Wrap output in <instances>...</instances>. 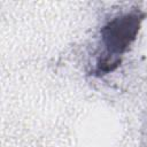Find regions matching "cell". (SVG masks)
<instances>
[{
    "label": "cell",
    "mask_w": 147,
    "mask_h": 147,
    "mask_svg": "<svg viewBox=\"0 0 147 147\" xmlns=\"http://www.w3.org/2000/svg\"><path fill=\"white\" fill-rule=\"evenodd\" d=\"M142 16L138 13L118 16L102 29V40L108 51V57L125 52L139 31Z\"/></svg>",
    "instance_id": "cell-1"
}]
</instances>
